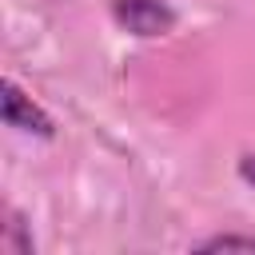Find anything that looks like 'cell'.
Here are the masks:
<instances>
[{
	"label": "cell",
	"mask_w": 255,
	"mask_h": 255,
	"mask_svg": "<svg viewBox=\"0 0 255 255\" xmlns=\"http://www.w3.org/2000/svg\"><path fill=\"white\" fill-rule=\"evenodd\" d=\"M195 251H255V235H239V231H219L203 243H195Z\"/></svg>",
	"instance_id": "obj_4"
},
{
	"label": "cell",
	"mask_w": 255,
	"mask_h": 255,
	"mask_svg": "<svg viewBox=\"0 0 255 255\" xmlns=\"http://www.w3.org/2000/svg\"><path fill=\"white\" fill-rule=\"evenodd\" d=\"M4 215H8V223H4L0 247H4L8 255H32V235H28V227H24V215H20L16 207H8Z\"/></svg>",
	"instance_id": "obj_3"
},
{
	"label": "cell",
	"mask_w": 255,
	"mask_h": 255,
	"mask_svg": "<svg viewBox=\"0 0 255 255\" xmlns=\"http://www.w3.org/2000/svg\"><path fill=\"white\" fill-rule=\"evenodd\" d=\"M108 12L116 20V28H124L128 36H139V40L167 36L179 24V12L167 0H112Z\"/></svg>",
	"instance_id": "obj_1"
},
{
	"label": "cell",
	"mask_w": 255,
	"mask_h": 255,
	"mask_svg": "<svg viewBox=\"0 0 255 255\" xmlns=\"http://www.w3.org/2000/svg\"><path fill=\"white\" fill-rule=\"evenodd\" d=\"M0 108H4V124L16 128V131L40 135V139H52V135H56V120H52L16 80H4V84H0Z\"/></svg>",
	"instance_id": "obj_2"
},
{
	"label": "cell",
	"mask_w": 255,
	"mask_h": 255,
	"mask_svg": "<svg viewBox=\"0 0 255 255\" xmlns=\"http://www.w3.org/2000/svg\"><path fill=\"white\" fill-rule=\"evenodd\" d=\"M235 171H239V179H243L247 187H255V151H243L239 163H235Z\"/></svg>",
	"instance_id": "obj_5"
}]
</instances>
